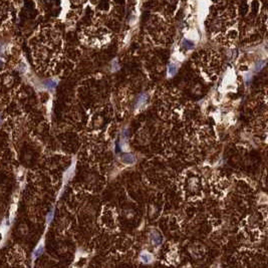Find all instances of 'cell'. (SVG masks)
Here are the masks:
<instances>
[{
    "mask_svg": "<svg viewBox=\"0 0 268 268\" xmlns=\"http://www.w3.org/2000/svg\"><path fill=\"white\" fill-rule=\"evenodd\" d=\"M150 238H151V241L153 243V245H160L162 242V237L157 231H152L150 234Z\"/></svg>",
    "mask_w": 268,
    "mask_h": 268,
    "instance_id": "cell-1",
    "label": "cell"
},
{
    "mask_svg": "<svg viewBox=\"0 0 268 268\" xmlns=\"http://www.w3.org/2000/svg\"><path fill=\"white\" fill-rule=\"evenodd\" d=\"M122 161L124 162L125 164H128V165H131V164L135 163V157L131 154H127V155H124L122 157Z\"/></svg>",
    "mask_w": 268,
    "mask_h": 268,
    "instance_id": "cell-2",
    "label": "cell"
},
{
    "mask_svg": "<svg viewBox=\"0 0 268 268\" xmlns=\"http://www.w3.org/2000/svg\"><path fill=\"white\" fill-rule=\"evenodd\" d=\"M147 99H148L147 95H146V93H142V95L139 97V99H138V101H137V105H136V107H141L142 105H144L146 103H147Z\"/></svg>",
    "mask_w": 268,
    "mask_h": 268,
    "instance_id": "cell-3",
    "label": "cell"
},
{
    "mask_svg": "<svg viewBox=\"0 0 268 268\" xmlns=\"http://www.w3.org/2000/svg\"><path fill=\"white\" fill-rule=\"evenodd\" d=\"M141 259L144 262H146V263H149V262H151L153 260V256L151 254L147 253V252H144V253L141 254Z\"/></svg>",
    "mask_w": 268,
    "mask_h": 268,
    "instance_id": "cell-4",
    "label": "cell"
},
{
    "mask_svg": "<svg viewBox=\"0 0 268 268\" xmlns=\"http://www.w3.org/2000/svg\"><path fill=\"white\" fill-rule=\"evenodd\" d=\"M177 73V66H176L174 63H172V64L169 65V69H168V73H169V75H172L173 77L175 73Z\"/></svg>",
    "mask_w": 268,
    "mask_h": 268,
    "instance_id": "cell-5",
    "label": "cell"
},
{
    "mask_svg": "<svg viewBox=\"0 0 268 268\" xmlns=\"http://www.w3.org/2000/svg\"><path fill=\"white\" fill-rule=\"evenodd\" d=\"M43 250V247L42 246H38V248H37L36 250H35V253H34V257H37L38 255H40L41 254V251Z\"/></svg>",
    "mask_w": 268,
    "mask_h": 268,
    "instance_id": "cell-6",
    "label": "cell"
}]
</instances>
